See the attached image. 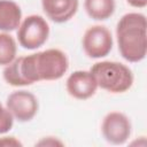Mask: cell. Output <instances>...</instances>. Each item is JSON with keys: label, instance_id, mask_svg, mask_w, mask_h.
<instances>
[{"label": "cell", "instance_id": "cell-1", "mask_svg": "<svg viewBox=\"0 0 147 147\" xmlns=\"http://www.w3.org/2000/svg\"><path fill=\"white\" fill-rule=\"evenodd\" d=\"M69 69L67 54L59 48H48L18 56L5 65L2 77L14 87L29 86L42 80H57Z\"/></svg>", "mask_w": 147, "mask_h": 147}, {"label": "cell", "instance_id": "cell-2", "mask_svg": "<svg viewBox=\"0 0 147 147\" xmlns=\"http://www.w3.org/2000/svg\"><path fill=\"white\" fill-rule=\"evenodd\" d=\"M116 40L121 56L131 63L147 54V20L142 13H126L116 24Z\"/></svg>", "mask_w": 147, "mask_h": 147}, {"label": "cell", "instance_id": "cell-3", "mask_svg": "<svg viewBox=\"0 0 147 147\" xmlns=\"http://www.w3.org/2000/svg\"><path fill=\"white\" fill-rule=\"evenodd\" d=\"M90 71L95 77L98 87L114 94L124 93L133 85V72L124 63L117 61H101L94 63Z\"/></svg>", "mask_w": 147, "mask_h": 147}, {"label": "cell", "instance_id": "cell-4", "mask_svg": "<svg viewBox=\"0 0 147 147\" xmlns=\"http://www.w3.org/2000/svg\"><path fill=\"white\" fill-rule=\"evenodd\" d=\"M49 37V25L46 18L32 14L23 18L17 28L18 44L25 49H37L41 47Z\"/></svg>", "mask_w": 147, "mask_h": 147}, {"label": "cell", "instance_id": "cell-5", "mask_svg": "<svg viewBox=\"0 0 147 147\" xmlns=\"http://www.w3.org/2000/svg\"><path fill=\"white\" fill-rule=\"evenodd\" d=\"M114 40L110 30L105 25H92L83 34L82 46L85 54L91 59L107 56L113 49Z\"/></svg>", "mask_w": 147, "mask_h": 147}, {"label": "cell", "instance_id": "cell-6", "mask_svg": "<svg viewBox=\"0 0 147 147\" xmlns=\"http://www.w3.org/2000/svg\"><path fill=\"white\" fill-rule=\"evenodd\" d=\"M132 132L130 118L121 111L108 113L101 123V133L106 141L111 145L125 144Z\"/></svg>", "mask_w": 147, "mask_h": 147}, {"label": "cell", "instance_id": "cell-7", "mask_svg": "<svg viewBox=\"0 0 147 147\" xmlns=\"http://www.w3.org/2000/svg\"><path fill=\"white\" fill-rule=\"evenodd\" d=\"M6 107L14 119L25 123L33 119V117L37 115L39 102L33 93L26 90H18L7 96Z\"/></svg>", "mask_w": 147, "mask_h": 147}, {"label": "cell", "instance_id": "cell-8", "mask_svg": "<svg viewBox=\"0 0 147 147\" xmlns=\"http://www.w3.org/2000/svg\"><path fill=\"white\" fill-rule=\"evenodd\" d=\"M65 88L70 96L77 100H87L95 94L98 83L90 70H76L67 78Z\"/></svg>", "mask_w": 147, "mask_h": 147}, {"label": "cell", "instance_id": "cell-9", "mask_svg": "<svg viewBox=\"0 0 147 147\" xmlns=\"http://www.w3.org/2000/svg\"><path fill=\"white\" fill-rule=\"evenodd\" d=\"M41 7L51 21L64 23L76 15L79 0H41Z\"/></svg>", "mask_w": 147, "mask_h": 147}, {"label": "cell", "instance_id": "cell-10", "mask_svg": "<svg viewBox=\"0 0 147 147\" xmlns=\"http://www.w3.org/2000/svg\"><path fill=\"white\" fill-rule=\"evenodd\" d=\"M22 9L13 0H0V32H10L18 28Z\"/></svg>", "mask_w": 147, "mask_h": 147}, {"label": "cell", "instance_id": "cell-11", "mask_svg": "<svg viewBox=\"0 0 147 147\" xmlns=\"http://www.w3.org/2000/svg\"><path fill=\"white\" fill-rule=\"evenodd\" d=\"M86 14L95 21H106L113 16L116 9L115 0H84Z\"/></svg>", "mask_w": 147, "mask_h": 147}, {"label": "cell", "instance_id": "cell-12", "mask_svg": "<svg viewBox=\"0 0 147 147\" xmlns=\"http://www.w3.org/2000/svg\"><path fill=\"white\" fill-rule=\"evenodd\" d=\"M17 42L9 32H0V65H7L16 59Z\"/></svg>", "mask_w": 147, "mask_h": 147}, {"label": "cell", "instance_id": "cell-13", "mask_svg": "<svg viewBox=\"0 0 147 147\" xmlns=\"http://www.w3.org/2000/svg\"><path fill=\"white\" fill-rule=\"evenodd\" d=\"M14 117L9 113L6 106L0 102V134L9 132L14 125Z\"/></svg>", "mask_w": 147, "mask_h": 147}, {"label": "cell", "instance_id": "cell-14", "mask_svg": "<svg viewBox=\"0 0 147 147\" xmlns=\"http://www.w3.org/2000/svg\"><path fill=\"white\" fill-rule=\"evenodd\" d=\"M36 145L37 146H52V147H54V146H63L64 144L61 140H59L56 137H44Z\"/></svg>", "mask_w": 147, "mask_h": 147}, {"label": "cell", "instance_id": "cell-15", "mask_svg": "<svg viewBox=\"0 0 147 147\" xmlns=\"http://www.w3.org/2000/svg\"><path fill=\"white\" fill-rule=\"evenodd\" d=\"M23 144L15 137H1L0 138V147H21Z\"/></svg>", "mask_w": 147, "mask_h": 147}, {"label": "cell", "instance_id": "cell-16", "mask_svg": "<svg viewBox=\"0 0 147 147\" xmlns=\"http://www.w3.org/2000/svg\"><path fill=\"white\" fill-rule=\"evenodd\" d=\"M126 2L134 8H145L147 6V0H126Z\"/></svg>", "mask_w": 147, "mask_h": 147}]
</instances>
